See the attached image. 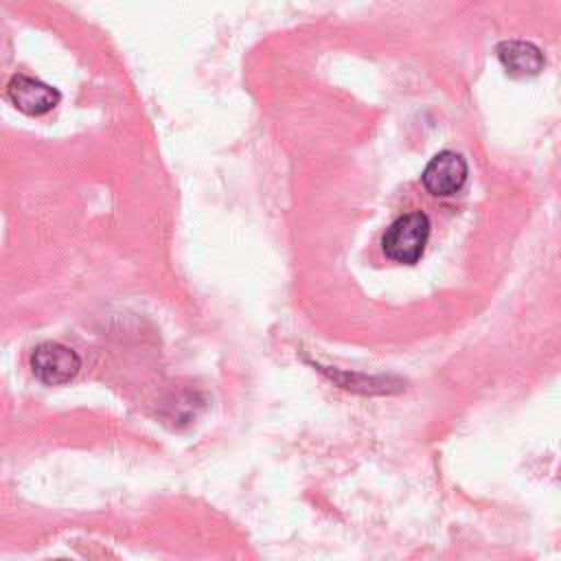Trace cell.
<instances>
[{
  "mask_svg": "<svg viewBox=\"0 0 561 561\" xmlns=\"http://www.w3.org/2000/svg\"><path fill=\"white\" fill-rule=\"evenodd\" d=\"M33 375L46 386H61L77 377L81 368L79 355L59 342H42L31 353Z\"/></svg>",
  "mask_w": 561,
  "mask_h": 561,
  "instance_id": "cell-2",
  "label": "cell"
},
{
  "mask_svg": "<svg viewBox=\"0 0 561 561\" xmlns=\"http://www.w3.org/2000/svg\"><path fill=\"white\" fill-rule=\"evenodd\" d=\"M467 162L456 151H440L436 153L423 169L421 182L427 193L436 197H447L458 193L467 182Z\"/></svg>",
  "mask_w": 561,
  "mask_h": 561,
  "instance_id": "cell-3",
  "label": "cell"
},
{
  "mask_svg": "<svg viewBox=\"0 0 561 561\" xmlns=\"http://www.w3.org/2000/svg\"><path fill=\"white\" fill-rule=\"evenodd\" d=\"M427 239H430L427 215L421 210H412L397 217L388 226L381 239V250L390 261L412 265L423 256Z\"/></svg>",
  "mask_w": 561,
  "mask_h": 561,
  "instance_id": "cell-1",
  "label": "cell"
},
{
  "mask_svg": "<svg viewBox=\"0 0 561 561\" xmlns=\"http://www.w3.org/2000/svg\"><path fill=\"white\" fill-rule=\"evenodd\" d=\"M495 55L511 77H537L543 70V53L522 39H504L497 44Z\"/></svg>",
  "mask_w": 561,
  "mask_h": 561,
  "instance_id": "cell-5",
  "label": "cell"
},
{
  "mask_svg": "<svg viewBox=\"0 0 561 561\" xmlns=\"http://www.w3.org/2000/svg\"><path fill=\"white\" fill-rule=\"evenodd\" d=\"M7 96L26 116H42L61 99L53 85L28 75H13L7 83Z\"/></svg>",
  "mask_w": 561,
  "mask_h": 561,
  "instance_id": "cell-4",
  "label": "cell"
}]
</instances>
